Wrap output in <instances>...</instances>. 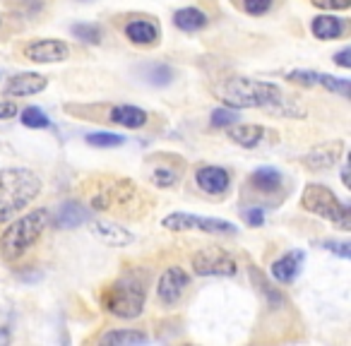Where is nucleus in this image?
<instances>
[{
	"label": "nucleus",
	"mask_w": 351,
	"mask_h": 346,
	"mask_svg": "<svg viewBox=\"0 0 351 346\" xmlns=\"http://www.w3.org/2000/svg\"><path fill=\"white\" fill-rule=\"evenodd\" d=\"M41 193V178L32 169L12 166L0 171V224L15 219Z\"/></svg>",
	"instance_id": "nucleus-1"
},
{
	"label": "nucleus",
	"mask_w": 351,
	"mask_h": 346,
	"mask_svg": "<svg viewBox=\"0 0 351 346\" xmlns=\"http://www.w3.org/2000/svg\"><path fill=\"white\" fill-rule=\"evenodd\" d=\"M221 99L231 108H274L282 101V89L272 82L253 77H231L221 84Z\"/></svg>",
	"instance_id": "nucleus-2"
},
{
	"label": "nucleus",
	"mask_w": 351,
	"mask_h": 346,
	"mask_svg": "<svg viewBox=\"0 0 351 346\" xmlns=\"http://www.w3.org/2000/svg\"><path fill=\"white\" fill-rule=\"evenodd\" d=\"M49 224V212L46 210H32L27 214L17 217L0 236V255L5 262L20 260L46 231Z\"/></svg>",
	"instance_id": "nucleus-3"
},
{
	"label": "nucleus",
	"mask_w": 351,
	"mask_h": 346,
	"mask_svg": "<svg viewBox=\"0 0 351 346\" xmlns=\"http://www.w3.org/2000/svg\"><path fill=\"white\" fill-rule=\"evenodd\" d=\"M145 298L147 291L137 279H116L108 286H104L99 303L106 312L121 317V320H135L145 310Z\"/></svg>",
	"instance_id": "nucleus-4"
},
{
	"label": "nucleus",
	"mask_w": 351,
	"mask_h": 346,
	"mask_svg": "<svg viewBox=\"0 0 351 346\" xmlns=\"http://www.w3.org/2000/svg\"><path fill=\"white\" fill-rule=\"evenodd\" d=\"M301 207L306 212H311V214L322 217V219L337 224L339 229L349 231V226H351L349 207H346L330 188L320 186V183L306 186V190H303V195H301Z\"/></svg>",
	"instance_id": "nucleus-5"
},
{
	"label": "nucleus",
	"mask_w": 351,
	"mask_h": 346,
	"mask_svg": "<svg viewBox=\"0 0 351 346\" xmlns=\"http://www.w3.org/2000/svg\"><path fill=\"white\" fill-rule=\"evenodd\" d=\"M166 231H202V234H221L231 236L236 234V226L224 219H212V217H197L188 214V212H173V214L164 217L161 221Z\"/></svg>",
	"instance_id": "nucleus-6"
},
{
	"label": "nucleus",
	"mask_w": 351,
	"mask_h": 346,
	"mask_svg": "<svg viewBox=\"0 0 351 346\" xmlns=\"http://www.w3.org/2000/svg\"><path fill=\"white\" fill-rule=\"evenodd\" d=\"M193 272L197 277H234L239 272V262L226 250L205 248L193 255Z\"/></svg>",
	"instance_id": "nucleus-7"
},
{
	"label": "nucleus",
	"mask_w": 351,
	"mask_h": 346,
	"mask_svg": "<svg viewBox=\"0 0 351 346\" xmlns=\"http://www.w3.org/2000/svg\"><path fill=\"white\" fill-rule=\"evenodd\" d=\"M188 286H191V277H188L186 269L169 267L159 277V284H156V296H159V301L164 303L166 308H171L181 301V296L186 293Z\"/></svg>",
	"instance_id": "nucleus-8"
},
{
	"label": "nucleus",
	"mask_w": 351,
	"mask_h": 346,
	"mask_svg": "<svg viewBox=\"0 0 351 346\" xmlns=\"http://www.w3.org/2000/svg\"><path fill=\"white\" fill-rule=\"evenodd\" d=\"M22 53L32 63H60L70 55V46L58 39H34L25 46Z\"/></svg>",
	"instance_id": "nucleus-9"
},
{
	"label": "nucleus",
	"mask_w": 351,
	"mask_h": 346,
	"mask_svg": "<svg viewBox=\"0 0 351 346\" xmlns=\"http://www.w3.org/2000/svg\"><path fill=\"white\" fill-rule=\"evenodd\" d=\"M344 154V142L341 140H332L325 142V145H317L303 156V166L308 171H327L337 164Z\"/></svg>",
	"instance_id": "nucleus-10"
},
{
	"label": "nucleus",
	"mask_w": 351,
	"mask_h": 346,
	"mask_svg": "<svg viewBox=\"0 0 351 346\" xmlns=\"http://www.w3.org/2000/svg\"><path fill=\"white\" fill-rule=\"evenodd\" d=\"M195 181L200 186V190L210 193V195H221L231 186L229 171L221 169V166H200L195 173Z\"/></svg>",
	"instance_id": "nucleus-11"
},
{
	"label": "nucleus",
	"mask_w": 351,
	"mask_h": 346,
	"mask_svg": "<svg viewBox=\"0 0 351 346\" xmlns=\"http://www.w3.org/2000/svg\"><path fill=\"white\" fill-rule=\"evenodd\" d=\"M49 87V79L39 73H20L15 77H10V82L5 84L8 97H34V94L44 92Z\"/></svg>",
	"instance_id": "nucleus-12"
},
{
	"label": "nucleus",
	"mask_w": 351,
	"mask_h": 346,
	"mask_svg": "<svg viewBox=\"0 0 351 346\" xmlns=\"http://www.w3.org/2000/svg\"><path fill=\"white\" fill-rule=\"evenodd\" d=\"M303 267V253L301 250H291V253L282 255L279 260H274L272 267H269V274H272L274 282L279 284H291L293 279L298 277Z\"/></svg>",
	"instance_id": "nucleus-13"
},
{
	"label": "nucleus",
	"mask_w": 351,
	"mask_h": 346,
	"mask_svg": "<svg viewBox=\"0 0 351 346\" xmlns=\"http://www.w3.org/2000/svg\"><path fill=\"white\" fill-rule=\"evenodd\" d=\"M92 229H94V236H97L101 243L113 245V248H123V245L132 243V234L123 229L121 224H116V221H106V219L94 221Z\"/></svg>",
	"instance_id": "nucleus-14"
},
{
	"label": "nucleus",
	"mask_w": 351,
	"mask_h": 346,
	"mask_svg": "<svg viewBox=\"0 0 351 346\" xmlns=\"http://www.w3.org/2000/svg\"><path fill=\"white\" fill-rule=\"evenodd\" d=\"M346 25L341 17H335V15H320V17H313L311 22V32L315 39L320 41H332V39H339L344 34Z\"/></svg>",
	"instance_id": "nucleus-15"
},
{
	"label": "nucleus",
	"mask_w": 351,
	"mask_h": 346,
	"mask_svg": "<svg viewBox=\"0 0 351 346\" xmlns=\"http://www.w3.org/2000/svg\"><path fill=\"white\" fill-rule=\"evenodd\" d=\"M108 121L116 123L121 127H130V130H137L147 123V111L137 106H130V103H121V106H113L111 113H108Z\"/></svg>",
	"instance_id": "nucleus-16"
},
{
	"label": "nucleus",
	"mask_w": 351,
	"mask_h": 346,
	"mask_svg": "<svg viewBox=\"0 0 351 346\" xmlns=\"http://www.w3.org/2000/svg\"><path fill=\"white\" fill-rule=\"evenodd\" d=\"M125 36L128 41H132L137 46H152L159 39V29L149 20H130L125 25Z\"/></svg>",
	"instance_id": "nucleus-17"
},
{
	"label": "nucleus",
	"mask_w": 351,
	"mask_h": 346,
	"mask_svg": "<svg viewBox=\"0 0 351 346\" xmlns=\"http://www.w3.org/2000/svg\"><path fill=\"white\" fill-rule=\"evenodd\" d=\"M87 210L80 202H63L60 210L56 212V226H60V229H77V226H82L87 221Z\"/></svg>",
	"instance_id": "nucleus-18"
},
{
	"label": "nucleus",
	"mask_w": 351,
	"mask_h": 346,
	"mask_svg": "<svg viewBox=\"0 0 351 346\" xmlns=\"http://www.w3.org/2000/svg\"><path fill=\"white\" fill-rule=\"evenodd\" d=\"M207 15L197 8H181V10H176L173 15V25L178 27L181 32H200L207 27Z\"/></svg>",
	"instance_id": "nucleus-19"
},
{
	"label": "nucleus",
	"mask_w": 351,
	"mask_h": 346,
	"mask_svg": "<svg viewBox=\"0 0 351 346\" xmlns=\"http://www.w3.org/2000/svg\"><path fill=\"white\" fill-rule=\"evenodd\" d=\"M267 135L263 125H236L234 130L229 132V137L236 142V145L245 147V149H253L263 142V137Z\"/></svg>",
	"instance_id": "nucleus-20"
},
{
	"label": "nucleus",
	"mask_w": 351,
	"mask_h": 346,
	"mask_svg": "<svg viewBox=\"0 0 351 346\" xmlns=\"http://www.w3.org/2000/svg\"><path fill=\"white\" fill-rule=\"evenodd\" d=\"M101 344H121V346H132V344H147L149 336L140 330H111L106 334L99 336Z\"/></svg>",
	"instance_id": "nucleus-21"
},
{
	"label": "nucleus",
	"mask_w": 351,
	"mask_h": 346,
	"mask_svg": "<svg viewBox=\"0 0 351 346\" xmlns=\"http://www.w3.org/2000/svg\"><path fill=\"white\" fill-rule=\"evenodd\" d=\"M250 183L263 193H274L282 186V171L272 169V166H263V169H258L250 176Z\"/></svg>",
	"instance_id": "nucleus-22"
},
{
	"label": "nucleus",
	"mask_w": 351,
	"mask_h": 346,
	"mask_svg": "<svg viewBox=\"0 0 351 346\" xmlns=\"http://www.w3.org/2000/svg\"><path fill=\"white\" fill-rule=\"evenodd\" d=\"M173 77H176L173 70L164 63H152L149 68L145 70V79L149 84H154V87H166V84L173 82Z\"/></svg>",
	"instance_id": "nucleus-23"
},
{
	"label": "nucleus",
	"mask_w": 351,
	"mask_h": 346,
	"mask_svg": "<svg viewBox=\"0 0 351 346\" xmlns=\"http://www.w3.org/2000/svg\"><path fill=\"white\" fill-rule=\"evenodd\" d=\"M20 121H22V125L32 127V130H41V127H49L51 125L49 116H46L44 108H39V106L25 108V111L20 113Z\"/></svg>",
	"instance_id": "nucleus-24"
},
{
	"label": "nucleus",
	"mask_w": 351,
	"mask_h": 346,
	"mask_svg": "<svg viewBox=\"0 0 351 346\" xmlns=\"http://www.w3.org/2000/svg\"><path fill=\"white\" fill-rule=\"evenodd\" d=\"M123 135H116V132H106V130H97L87 135V145L99 147V149H111V147H121L123 145Z\"/></svg>",
	"instance_id": "nucleus-25"
},
{
	"label": "nucleus",
	"mask_w": 351,
	"mask_h": 346,
	"mask_svg": "<svg viewBox=\"0 0 351 346\" xmlns=\"http://www.w3.org/2000/svg\"><path fill=\"white\" fill-rule=\"evenodd\" d=\"M73 36L80 41H84V44H92L97 46L99 41H101V27L99 25H89V22H82V25H73Z\"/></svg>",
	"instance_id": "nucleus-26"
},
{
	"label": "nucleus",
	"mask_w": 351,
	"mask_h": 346,
	"mask_svg": "<svg viewBox=\"0 0 351 346\" xmlns=\"http://www.w3.org/2000/svg\"><path fill=\"white\" fill-rule=\"evenodd\" d=\"M317 84H320V87H325L327 92H332V94L349 97V79H339V77H332V75L320 73V75H317Z\"/></svg>",
	"instance_id": "nucleus-27"
},
{
	"label": "nucleus",
	"mask_w": 351,
	"mask_h": 346,
	"mask_svg": "<svg viewBox=\"0 0 351 346\" xmlns=\"http://www.w3.org/2000/svg\"><path fill=\"white\" fill-rule=\"evenodd\" d=\"M176 178H178V173L173 169H169V166H159V169L152 171V183L159 188H171L176 183Z\"/></svg>",
	"instance_id": "nucleus-28"
},
{
	"label": "nucleus",
	"mask_w": 351,
	"mask_h": 346,
	"mask_svg": "<svg viewBox=\"0 0 351 346\" xmlns=\"http://www.w3.org/2000/svg\"><path fill=\"white\" fill-rule=\"evenodd\" d=\"M253 282H258L260 291H263L265 296H267V301L272 303V306H282V303H284V296L277 291V288H272V286H269V284H267V279H263V274H260V272H255V269H253Z\"/></svg>",
	"instance_id": "nucleus-29"
},
{
	"label": "nucleus",
	"mask_w": 351,
	"mask_h": 346,
	"mask_svg": "<svg viewBox=\"0 0 351 346\" xmlns=\"http://www.w3.org/2000/svg\"><path fill=\"white\" fill-rule=\"evenodd\" d=\"M239 121V116H236V108H215L212 111V125L215 127H226V125H234V123Z\"/></svg>",
	"instance_id": "nucleus-30"
},
{
	"label": "nucleus",
	"mask_w": 351,
	"mask_h": 346,
	"mask_svg": "<svg viewBox=\"0 0 351 346\" xmlns=\"http://www.w3.org/2000/svg\"><path fill=\"white\" fill-rule=\"evenodd\" d=\"M274 5V0H243V10L248 12V15H265V12H269Z\"/></svg>",
	"instance_id": "nucleus-31"
},
{
	"label": "nucleus",
	"mask_w": 351,
	"mask_h": 346,
	"mask_svg": "<svg viewBox=\"0 0 351 346\" xmlns=\"http://www.w3.org/2000/svg\"><path fill=\"white\" fill-rule=\"evenodd\" d=\"M322 248H327L330 253H337L339 258H351V245L346 240H322Z\"/></svg>",
	"instance_id": "nucleus-32"
},
{
	"label": "nucleus",
	"mask_w": 351,
	"mask_h": 346,
	"mask_svg": "<svg viewBox=\"0 0 351 346\" xmlns=\"http://www.w3.org/2000/svg\"><path fill=\"white\" fill-rule=\"evenodd\" d=\"M241 217H243V221L248 226H263V221H265V212L260 210V207H245V210L241 212Z\"/></svg>",
	"instance_id": "nucleus-33"
},
{
	"label": "nucleus",
	"mask_w": 351,
	"mask_h": 346,
	"mask_svg": "<svg viewBox=\"0 0 351 346\" xmlns=\"http://www.w3.org/2000/svg\"><path fill=\"white\" fill-rule=\"evenodd\" d=\"M313 5L320 8V10H346L351 5V0H311Z\"/></svg>",
	"instance_id": "nucleus-34"
},
{
	"label": "nucleus",
	"mask_w": 351,
	"mask_h": 346,
	"mask_svg": "<svg viewBox=\"0 0 351 346\" xmlns=\"http://www.w3.org/2000/svg\"><path fill=\"white\" fill-rule=\"evenodd\" d=\"M17 116V106L12 101H0V121H8V118Z\"/></svg>",
	"instance_id": "nucleus-35"
},
{
	"label": "nucleus",
	"mask_w": 351,
	"mask_h": 346,
	"mask_svg": "<svg viewBox=\"0 0 351 346\" xmlns=\"http://www.w3.org/2000/svg\"><path fill=\"white\" fill-rule=\"evenodd\" d=\"M349 55H351V49L346 46V49H341L339 53L335 55V63L339 65V68H344V70L351 68V58H349Z\"/></svg>",
	"instance_id": "nucleus-36"
}]
</instances>
